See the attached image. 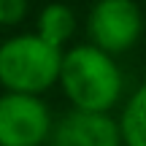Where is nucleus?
<instances>
[{"label": "nucleus", "instance_id": "7", "mask_svg": "<svg viewBox=\"0 0 146 146\" xmlns=\"http://www.w3.org/2000/svg\"><path fill=\"white\" fill-rule=\"evenodd\" d=\"M116 125L125 146H146V84L127 100L122 119Z\"/></svg>", "mask_w": 146, "mask_h": 146}, {"label": "nucleus", "instance_id": "6", "mask_svg": "<svg viewBox=\"0 0 146 146\" xmlns=\"http://www.w3.org/2000/svg\"><path fill=\"white\" fill-rule=\"evenodd\" d=\"M73 30H76V16H73V11L68 5H62V3L46 5V8L41 11V16H38V38L46 41L49 46H54V49L62 46L73 35Z\"/></svg>", "mask_w": 146, "mask_h": 146}, {"label": "nucleus", "instance_id": "2", "mask_svg": "<svg viewBox=\"0 0 146 146\" xmlns=\"http://www.w3.org/2000/svg\"><path fill=\"white\" fill-rule=\"evenodd\" d=\"M62 52L38 35H16L0 46V84L8 92L38 95L60 76Z\"/></svg>", "mask_w": 146, "mask_h": 146}, {"label": "nucleus", "instance_id": "3", "mask_svg": "<svg viewBox=\"0 0 146 146\" xmlns=\"http://www.w3.org/2000/svg\"><path fill=\"white\" fill-rule=\"evenodd\" d=\"M143 19L135 0H98L89 14L92 46L106 54H122L141 38Z\"/></svg>", "mask_w": 146, "mask_h": 146}, {"label": "nucleus", "instance_id": "5", "mask_svg": "<svg viewBox=\"0 0 146 146\" xmlns=\"http://www.w3.org/2000/svg\"><path fill=\"white\" fill-rule=\"evenodd\" d=\"M119 125L106 111H70L54 130V146H119Z\"/></svg>", "mask_w": 146, "mask_h": 146}, {"label": "nucleus", "instance_id": "1", "mask_svg": "<svg viewBox=\"0 0 146 146\" xmlns=\"http://www.w3.org/2000/svg\"><path fill=\"white\" fill-rule=\"evenodd\" d=\"M57 81H62L78 111H108L122 92V73L114 57L98 46H76L62 54Z\"/></svg>", "mask_w": 146, "mask_h": 146}, {"label": "nucleus", "instance_id": "8", "mask_svg": "<svg viewBox=\"0 0 146 146\" xmlns=\"http://www.w3.org/2000/svg\"><path fill=\"white\" fill-rule=\"evenodd\" d=\"M27 14V0H0V25H16Z\"/></svg>", "mask_w": 146, "mask_h": 146}, {"label": "nucleus", "instance_id": "4", "mask_svg": "<svg viewBox=\"0 0 146 146\" xmlns=\"http://www.w3.org/2000/svg\"><path fill=\"white\" fill-rule=\"evenodd\" d=\"M52 133V114L35 95L0 98V146H41Z\"/></svg>", "mask_w": 146, "mask_h": 146}]
</instances>
